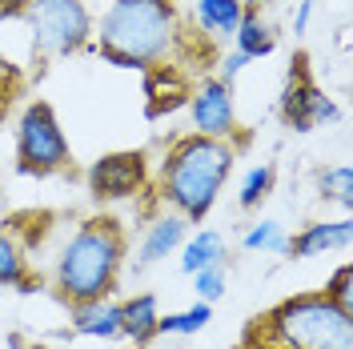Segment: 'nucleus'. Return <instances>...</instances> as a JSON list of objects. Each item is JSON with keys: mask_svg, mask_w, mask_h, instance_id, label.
I'll return each mask as SVG.
<instances>
[{"mask_svg": "<svg viewBox=\"0 0 353 349\" xmlns=\"http://www.w3.org/2000/svg\"><path fill=\"white\" fill-rule=\"evenodd\" d=\"M249 65V57H245V52H229V57H225V61H221V81H229V85H233V77H237V72H241V68Z\"/></svg>", "mask_w": 353, "mask_h": 349, "instance_id": "b1692460", "label": "nucleus"}, {"mask_svg": "<svg viewBox=\"0 0 353 349\" xmlns=\"http://www.w3.org/2000/svg\"><path fill=\"white\" fill-rule=\"evenodd\" d=\"M273 177H277V169H273V165H257L253 173L245 177L237 205H241V209H257L265 197H269V189H273Z\"/></svg>", "mask_w": 353, "mask_h": 349, "instance_id": "6ab92c4d", "label": "nucleus"}, {"mask_svg": "<svg viewBox=\"0 0 353 349\" xmlns=\"http://www.w3.org/2000/svg\"><path fill=\"white\" fill-rule=\"evenodd\" d=\"M12 92H17V77L0 65V117L8 112V105H12Z\"/></svg>", "mask_w": 353, "mask_h": 349, "instance_id": "393cba45", "label": "nucleus"}, {"mask_svg": "<svg viewBox=\"0 0 353 349\" xmlns=\"http://www.w3.org/2000/svg\"><path fill=\"white\" fill-rule=\"evenodd\" d=\"M72 165L68 137L48 101H32L17 125V169L24 177H52Z\"/></svg>", "mask_w": 353, "mask_h": 349, "instance_id": "39448f33", "label": "nucleus"}, {"mask_svg": "<svg viewBox=\"0 0 353 349\" xmlns=\"http://www.w3.org/2000/svg\"><path fill=\"white\" fill-rule=\"evenodd\" d=\"M209 321H213V306L193 301V306L181 309V313H165V317H157V337H189V333H201Z\"/></svg>", "mask_w": 353, "mask_h": 349, "instance_id": "a211bd4d", "label": "nucleus"}, {"mask_svg": "<svg viewBox=\"0 0 353 349\" xmlns=\"http://www.w3.org/2000/svg\"><path fill=\"white\" fill-rule=\"evenodd\" d=\"M233 161L237 149L229 145V137H205V132L176 137L161 165V197L189 225L205 221L209 209L217 205L225 177L233 173Z\"/></svg>", "mask_w": 353, "mask_h": 349, "instance_id": "7ed1b4c3", "label": "nucleus"}, {"mask_svg": "<svg viewBox=\"0 0 353 349\" xmlns=\"http://www.w3.org/2000/svg\"><path fill=\"white\" fill-rule=\"evenodd\" d=\"M305 65H309L305 57L293 61V72L285 81V97H281V117H285V125L293 132H309L321 121H337V105L317 88V81L309 77Z\"/></svg>", "mask_w": 353, "mask_h": 349, "instance_id": "0eeeda50", "label": "nucleus"}, {"mask_svg": "<svg viewBox=\"0 0 353 349\" xmlns=\"http://www.w3.org/2000/svg\"><path fill=\"white\" fill-rule=\"evenodd\" d=\"M125 225L109 213L85 217L77 225V233L65 241L57 257V293L68 301V309L109 301L125 269Z\"/></svg>", "mask_w": 353, "mask_h": 349, "instance_id": "f03ea898", "label": "nucleus"}, {"mask_svg": "<svg viewBox=\"0 0 353 349\" xmlns=\"http://www.w3.org/2000/svg\"><path fill=\"white\" fill-rule=\"evenodd\" d=\"M309 12H313V0H301V8H297V21H293V32H297V37H305Z\"/></svg>", "mask_w": 353, "mask_h": 349, "instance_id": "a878e982", "label": "nucleus"}, {"mask_svg": "<svg viewBox=\"0 0 353 349\" xmlns=\"http://www.w3.org/2000/svg\"><path fill=\"white\" fill-rule=\"evenodd\" d=\"M145 349H181V346H176V341H169V337H153Z\"/></svg>", "mask_w": 353, "mask_h": 349, "instance_id": "bb28decb", "label": "nucleus"}, {"mask_svg": "<svg viewBox=\"0 0 353 349\" xmlns=\"http://www.w3.org/2000/svg\"><path fill=\"white\" fill-rule=\"evenodd\" d=\"M24 24L44 57H72L92 37L85 0H24Z\"/></svg>", "mask_w": 353, "mask_h": 349, "instance_id": "423d86ee", "label": "nucleus"}, {"mask_svg": "<svg viewBox=\"0 0 353 349\" xmlns=\"http://www.w3.org/2000/svg\"><path fill=\"white\" fill-rule=\"evenodd\" d=\"M101 57L117 68H153L181 44L173 0H112L101 17Z\"/></svg>", "mask_w": 353, "mask_h": 349, "instance_id": "20e7f679", "label": "nucleus"}, {"mask_svg": "<svg viewBox=\"0 0 353 349\" xmlns=\"http://www.w3.org/2000/svg\"><path fill=\"white\" fill-rule=\"evenodd\" d=\"M225 261V241H221V233H213V229H201L197 237L185 245V253H181V269L193 277L197 269H209V265H221Z\"/></svg>", "mask_w": 353, "mask_h": 349, "instance_id": "f3484780", "label": "nucleus"}, {"mask_svg": "<svg viewBox=\"0 0 353 349\" xmlns=\"http://www.w3.org/2000/svg\"><path fill=\"white\" fill-rule=\"evenodd\" d=\"M145 177H149V157H145V149L109 153L88 169V193L97 197V201L137 197L145 189Z\"/></svg>", "mask_w": 353, "mask_h": 349, "instance_id": "6e6552de", "label": "nucleus"}, {"mask_svg": "<svg viewBox=\"0 0 353 349\" xmlns=\"http://www.w3.org/2000/svg\"><path fill=\"white\" fill-rule=\"evenodd\" d=\"M265 0H245V8H261Z\"/></svg>", "mask_w": 353, "mask_h": 349, "instance_id": "cd10ccee", "label": "nucleus"}, {"mask_svg": "<svg viewBox=\"0 0 353 349\" xmlns=\"http://www.w3.org/2000/svg\"><path fill=\"white\" fill-rule=\"evenodd\" d=\"M237 349H353V309L325 289L293 293L249 317Z\"/></svg>", "mask_w": 353, "mask_h": 349, "instance_id": "f257e3e1", "label": "nucleus"}, {"mask_svg": "<svg viewBox=\"0 0 353 349\" xmlns=\"http://www.w3.org/2000/svg\"><path fill=\"white\" fill-rule=\"evenodd\" d=\"M189 233V221L181 217V213H169V217H157L149 225V233L141 241V265H157L161 257H169L176 245L185 241Z\"/></svg>", "mask_w": 353, "mask_h": 349, "instance_id": "ddd939ff", "label": "nucleus"}, {"mask_svg": "<svg viewBox=\"0 0 353 349\" xmlns=\"http://www.w3.org/2000/svg\"><path fill=\"white\" fill-rule=\"evenodd\" d=\"M189 117H193V129L205 137H233L237 132V109H233V85L209 77L193 88L189 97Z\"/></svg>", "mask_w": 353, "mask_h": 349, "instance_id": "1a4fd4ad", "label": "nucleus"}, {"mask_svg": "<svg viewBox=\"0 0 353 349\" xmlns=\"http://www.w3.org/2000/svg\"><path fill=\"white\" fill-rule=\"evenodd\" d=\"M157 297L153 293H137L129 301H121V337H129L137 349H145L157 337Z\"/></svg>", "mask_w": 353, "mask_h": 349, "instance_id": "f8f14e48", "label": "nucleus"}, {"mask_svg": "<svg viewBox=\"0 0 353 349\" xmlns=\"http://www.w3.org/2000/svg\"><path fill=\"white\" fill-rule=\"evenodd\" d=\"M233 41H237V52H245L249 61H257V57H269V52L277 48V37H273V28L261 21V12H257V8H245V12H241Z\"/></svg>", "mask_w": 353, "mask_h": 349, "instance_id": "2eb2a0df", "label": "nucleus"}, {"mask_svg": "<svg viewBox=\"0 0 353 349\" xmlns=\"http://www.w3.org/2000/svg\"><path fill=\"white\" fill-rule=\"evenodd\" d=\"M193 293H197L205 306H213L221 293H225V261L209 265V269H197L193 273Z\"/></svg>", "mask_w": 353, "mask_h": 349, "instance_id": "aec40b11", "label": "nucleus"}, {"mask_svg": "<svg viewBox=\"0 0 353 349\" xmlns=\"http://www.w3.org/2000/svg\"><path fill=\"white\" fill-rule=\"evenodd\" d=\"M245 12V0H197V24L205 37H233L237 32V21Z\"/></svg>", "mask_w": 353, "mask_h": 349, "instance_id": "4468645a", "label": "nucleus"}, {"mask_svg": "<svg viewBox=\"0 0 353 349\" xmlns=\"http://www.w3.org/2000/svg\"><path fill=\"white\" fill-rule=\"evenodd\" d=\"M72 326L85 337H121V306H112V301L77 306L72 309Z\"/></svg>", "mask_w": 353, "mask_h": 349, "instance_id": "dca6fc26", "label": "nucleus"}, {"mask_svg": "<svg viewBox=\"0 0 353 349\" xmlns=\"http://www.w3.org/2000/svg\"><path fill=\"white\" fill-rule=\"evenodd\" d=\"M350 277H353V269H350V265H341V269L333 273V281L325 285V293H330L333 301H341V306H350V309H353V297H350Z\"/></svg>", "mask_w": 353, "mask_h": 349, "instance_id": "5701e85b", "label": "nucleus"}, {"mask_svg": "<svg viewBox=\"0 0 353 349\" xmlns=\"http://www.w3.org/2000/svg\"><path fill=\"white\" fill-rule=\"evenodd\" d=\"M0 285H8V289H17V293H37V289H41V277H37L32 265H28L24 241L17 237L8 225H0Z\"/></svg>", "mask_w": 353, "mask_h": 349, "instance_id": "9b49d317", "label": "nucleus"}, {"mask_svg": "<svg viewBox=\"0 0 353 349\" xmlns=\"http://www.w3.org/2000/svg\"><path fill=\"white\" fill-rule=\"evenodd\" d=\"M350 237H353V221L341 217V221H313L305 225L297 237H285V253L289 257H317V253H333V249H350Z\"/></svg>", "mask_w": 353, "mask_h": 349, "instance_id": "9d476101", "label": "nucleus"}, {"mask_svg": "<svg viewBox=\"0 0 353 349\" xmlns=\"http://www.w3.org/2000/svg\"><path fill=\"white\" fill-rule=\"evenodd\" d=\"M321 193L333 197L337 205H345L350 209L353 205V173H350V165H337V169H330V173H321Z\"/></svg>", "mask_w": 353, "mask_h": 349, "instance_id": "412c9836", "label": "nucleus"}, {"mask_svg": "<svg viewBox=\"0 0 353 349\" xmlns=\"http://www.w3.org/2000/svg\"><path fill=\"white\" fill-rule=\"evenodd\" d=\"M245 249H273V253H285V233L277 221H261L245 233Z\"/></svg>", "mask_w": 353, "mask_h": 349, "instance_id": "4be33fe9", "label": "nucleus"}]
</instances>
